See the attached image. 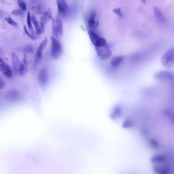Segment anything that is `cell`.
Returning <instances> with one entry per match:
<instances>
[{
    "label": "cell",
    "mask_w": 174,
    "mask_h": 174,
    "mask_svg": "<svg viewBox=\"0 0 174 174\" xmlns=\"http://www.w3.org/2000/svg\"><path fill=\"white\" fill-rule=\"evenodd\" d=\"M25 51L28 53H32L33 52V49L31 46H28L25 48Z\"/></svg>",
    "instance_id": "7402d4cb"
},
{
    "label": "cell",
    "mask_w": 174,
    "mask_h": 174,
    "mask_svg": "<svg viewBox=\"0 0 174 174\" xmlns=\"http://www.w3.org/2000/svg\"><path fill=\"white\" fill-rule=\"evenodd\" d=\"M95 49L98 57L101 60L108 59L111 56V51L107 45L95 47Z\"/></svg>",
    "instance_id": "277c9868"
},
{
    "label": "cell",
    "mask_w": 174,
    "mask_h": 174,
    "mask_svg": "<svg viewBox=\"0 0 174 174\" xmlns=\"http://www.w3.org/2000/svg\"><path fill=\"white\" fill-rule=\"evenodd\" d=\"M58 13L61 15H65L68 12L69 7L65 0H57Z\"/></svg>",
    "instance_id": "8992f818"
},
{
    "label": "cell",
    "mask_w": 174,
    "mask_h": 174,
    "mask_svg": "<svg viewBox=\"0 0 174 174\" xmlns=\"http://www.w3.org/2000/svg\"><path fill=\"white\" fill-rule=\"evenodd\" d=\"M49 80V74L47 69L43 68L40 69L38 73V80L42 86H45L48 83Z\"/></svg>",
    "instance_id": "52a82bcc"
},
{
    "label": "cell",
    "mask_w": 174,
    "mask_h": 174,
    "mask_svg": "<svg viewBox=\"0 0 174 174\" xmlns=\"http://www.w3.org/2000/svg\"><path fill=\"white\" fill-rule=\"evenodd\" d=\"M113 12L115 13H117L118 15H119V16L122 17V12L121 11V9L120 8H115L113 10Z\"/></svg>",
    "instance_id": "ffe728a7"
},
{
    "label": "cell",
    "mask_w": 174,
    "mask_h": 174,
    "mask_svg": "<svg viewBox=\"0 0 174 174\" xmlns=\"http://www.w3.org/2000/svg\"><path fill=\"white\" fill-rule=\"evenodd\" d=\"M43 15L45 16L47 18H48L49 19H51L52 18V15L51 10L50 9H48L47 11L44 12Z\"/></svg>",
    "instance_id": "e0dca14e"
},
{
    "label": "cell",
    "mask_w": 174,
    "mask_h": 174,
    "mask_svg": "<svg viewBox=\"0 0 174 174\" xmlns=\"http://www.w3.org/2000/svg\"><path fill=\"white\" fill-rule=\"evenodd\" d=\"M32 22V19H31V15H30V12H28L27 16V26H28V28L29 29V30L30 31L31 33H32L33 35L34 34V30L33 28Z\"/></svg>",
    "instance_id": "4fadbf2b"
},
{
    "label": "cell",
    "mask_w": 174,
    "mask_h": 174,
    "mask_svg": "<svg viewBox=\"0 0 174 174\" xmlns=\"http://www.w3.org/2000/svg\"><path fill=\"white\" fill-rule=\"evenodd\" d=\"M0 70L6 78L10 79L12 77V72L10 67L2 59L0 60Z\"/></svg>",
    "instance_id": "5b68a950"
},
{
    "label": "cell",
    "mask_w": 174,
    "mask_h": 174,
    "mask_svg": "<svg viewBox=\"0 0 174 174\" xmlns=\"http://www.w3.org/2000/svg\"><path fill=\"white\" fill-rule=\"evenodd\" d=\"M5 21L10 25L14 26V27H17V22L13 20L12 18L10 17H5Z\"/></svg>",
    "instance_id": "9a60e30c"
},
{
    "label": "cell",
    "mask_w": 174,
    "mask_h": 174,
    "mask_svg": "<svg viewBox=\"0 0 174 174\" xmlns=\"http://www.w3.org/2000/svg\"><path fill=\"white\" fill-rule=\"evenodd\" d=\"M5 86H6L5 82L2 78H1V79H0V88H1V89L2 90L4 89Z\"/></svg>",
    "instance_id": "44dd1931"
},
{
    "label": "cell",
    "mask_w": 174,
    "mask_h": 174,
    "mask_svg": "<svg viewBox=\"0 0 174 174\" xmlns=\"http://www.w3.org/2000/svg\"><path fill=\"white\" fill-rule=\"evenodd\" d=\"M142 1H143V2H145V1H146V0H142Z\"/></svg>",
    "instance_id": "603a6c76"
},
{
    "label": "cell",
    "mask_w": 174,
    "mask_h": 174,
    "mask_svg": "<svg viewBox=\"0 0 174 174\" xmlns=\"http://www.w3.org/2000/svg\"><path fill=\"white\" fill-rule=\"evenodd\" d=\"M88 35L92 43L95 47H101L107 45L106 40L102 37L99 36L95 32L92 31H88Z\"/></svg>",
    "instance_id": "3957f363"
},
{
    "label": "cell",
    "mask_w": 174,
    "mask_h": 174,
    "mask_svg": "<svg viewBox=\"0 0 174 174\" xmlns=\"http://www.w3.org/2000/svg\"><path fill=\"white\" fill-rule=\"evenodd\" d=\"M29 61H28L27 58L25 57L22 62V64L18 70L17 74L20 76H25L27 74L28 72V65L29 64Z\"/></svg>",
    "instance_id": "30bf717a"
},
{
    "label": "cell",
    "mask_w": 174,
    "mask_h": 174,
    "mask_svg": "<svg viewBox=\"0 0 174 174\" xmlns=\"http://www.w3.org/2000/svg\"><path fill=\"white\" fill-rule=\"evenodd\" d=\"M17 3L21 10L23 11H25L27 9L26 4L23 0H17Z\"/></svg>",
    "instance_id": "2e32d148"
},
{
    "label": "cell",
    "mask_w": 174,
    "mask_h": 174,
    "mask_svg": "<svg viewBox=\"0 0 174 174\" xmlns=\"http://www.w3.org/2000/svg\"><path fill=\"white\" fill-rule=\"evenodd\" d=\"M87 25L90 28L94 29L98 27L99 21L95 12L92 11L89 14L87 18Z\"/></svg>",
    "instance_id": "ba28073f"
},
{
    "label": "cell",
    "mask_w": 174,
    "mask_h": 174,
    "mask_svg": "<svg viewBox=\"0 0 174 174\" xmlns=\"http://www.w3.org/2000/svg\"><path fill=\"white\" fill-rule=\"evenodd\" d=\"M11 13L13 15H22L23 14V12L22 10H20V9H15L13 11H12Z\"/></svg>",
    "instance_id": "ac0fdd59"
},
{
    "label": "cell",
    "mask_w": 174,
    "mask_h": 174,
    "mask_svg": "<svg viewBox=\"0 0 174 174\" xmlns=\"http://www.w3.org/2000/svg\"><path fill=\"white\" fill-rule=\"evenodd\" d=\"M31 19H32V21L34 26L36 33L37 35H39L41 34L43 32L41 29L40 24L38 23L35 16L34 15H32V16L31 17Z\"/></svg>",
    "instance_id": "7c38bea8"
},
{
    "label": "cell",
    "mask_w": 174,
    "mask_h": 174,
    "mask_svg": "<svg viewBox=\"0 0 174 174\" xmlns=\"http://www.w3.org/2000/svg\"><path fill=\"white\" fill-rule=\"evenodd\" d=\"M52 28L53 36L59 40L63 35V27L62 21L59 17L56 16L53 19Z\"/></svg>",
    "instance_id": "7a4b0ae2"
},
{
    "label": "cell",
    "mask_w": 174,
    "mask_h": 174,
    "mask_svg": "<svg viewBox=\"0 0 174 174\" xmlns=\"http://www.w3.org/2000/svg\"><path fill=\"white\" fill-rule=\"evenodd\" d=\"M63 52V47L62 44L59 40L53 36L51 37V54L53 59L55 60L58 59L62 55Z\"/></svg>",
    "instance_id": "6da1fadb"
},
{
    "label": "cell",
    "mask_w": 174,
    "mask_h": 174,
    "mask_svg": "<svg viewBox=\"0 0 174 174\" xmlns=\"http://www.w3.org/2000/svg\"><path fill=\"white\" fill-rule=\"evenodd\" d=\"M154 15L156 18L160 22L163 23L165 22V17L163 14L162 13V11L157 7H155L154 8Z\"/></svg>",
    "instance_id": "8fae6325"
},
{
    "label": "cell",
    "mask_w": 174,
    "mask_h": 174,
    "mask_svg": "<svg viewBox=\"0 0 174 174\" xmlns=\"http://www.w3.org/2000/svg\"><path fill=\"white\" fill-rule=\"evenodd\" d=\"M47 44H48V39L47 38H46L45 39H44V40H43V41L40 44L37 50V52L43 53L44 49H45V48L46 47L47 45Z\"/></svg>",
    "instance_id": "5bb4252c"
},
{
    "label": "cell",
    "mask_w": 174,
    "mask_h": 174,
    "mask_svg": "<svg viewBox=\"0 0 174 174\" xmlns=\"http://www.w3.org/2000/svg\"><path fill=\"white\" fill-rule=\"evenodd\" d=\"M11 61L15 73H17L20 66L22 64V62L20 60L19 57L15 53H12L11 54Z\"/></svg>",
    "instance_id": "9c48e42d"
},
{
    "label": "cell",
    "mask_w": 174,
    "mask_h": 174,
    "mask_svg": "<svg viewBox=\"0 0 174 174\" xmlns=\"http://www.w3.org/2000/svg\"><path fill=\"white\" fill-rule=\"evenodd\" d=\"M24 30H25V33H26V34L27 35H28L29 37H30L31 39H34L35 37H34V35H33L32 33H29V32H28L27 29L26 28V27L25 26L24 27Z\"/></svg>",
    "instance_id": "d6986e66"
}]
</instances>
